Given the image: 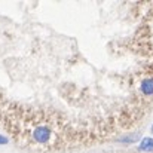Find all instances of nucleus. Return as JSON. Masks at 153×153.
I'll return each mask as SVG.
<instances>
[{
	"instance_id": "obj_4",
	"label": "nucleus",
	"mask_w": 153,
	"mask_h": 153,
	"mask_svg": "<svg viewBox=\"0 0 153 153\" xmlns=\"http://www.w3.org/2000/svg\"><path fill=\"white\" fill-rule=\"evenodd\" d=\"M152 129H153V128H152Z\"/></svg>"
},
{
	"instance_id": "obj_2",
	"label": "nucleus",
	"mask_w": 153,
	"mask_h": 153,
	"mask_svg": "<svg viewBox=\"0 0 153 153\" xmlns=\"http://www.w3.org/2000/svg\"><path fill=\"white\" fill-rule=\"evenodd\" d=\"M140 147H141V150H147V152L153 150V140L152 138H144Z\"/></svg>"
},
{
	"instance_id": "obj_3",
	"label": "nucleus",
	"mask_w": 153,
	"mask_h": 153,
	"mask_svg": "<svg viewBox=\"0 0 153 153\" xmlns=\"http://www.w3.org/2000/svg\"><path fill=\"white\" fill-rule=\"evenodd\" d=\"M0 143H6V138H3V137H0Z\"/></svg>"
},
{
	"instance_id": "obj_1",
	"label": "nucleus",
	"mask_w": 153,
	"mask_h": 153,
	"mask_svg": "<svg viewBox=\"0 0 153 153\" xmlns=\"http://www.w3.org/2000/svg\"><path fill=\"white\" fill-rule=\"evenodd\" d=\"M141 91H143L146 95L153 94V80L152 79H146V80L141 82Z\"/></svg>"
}]
</instances>
